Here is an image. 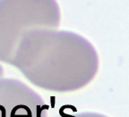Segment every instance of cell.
<instances>
[{"mask_svg":"<svg viewBox=\"0 0 129 117\" xmlns=\"http://www.w3.org/2000/svg\"><path fill=\"white\" fill-rule=\"evenodd\" d=\"M97 51L82 35L37 29L22 36L11 66L41 89L68 93L86 87L99 70Z\"/></svg>","mask_w":129,"mask_h":117,"instance_id":"1","label":"cell"},{"mask_svg":"<svg viewBox=\"0 0 129 117\" xmlns=\"http://www.w3.org/2000/svg\"><path fill=\"white\" fill-rule=\"evenodd\" d=\"M56 0H0V61L11 65L20 41L37 29H58Z\"/></svg>","mask_w":129,"mask_h":117,"instance_id":"2","label":"cell"},{"mask_svg":"<svg viewBox=\"0 0 129 117\" xmlns=\"http://www.w3.org/2000/svg\"><path fill=\"white\" fill-rule=\"evenodd\" d=\"M49 105L19 79H0V117H48Z\"/></svg>","mask_w":129,"mask_h":117,"instance_id":"3","label":"cell"},{"mask_svg":"<svg viewBox=\"0 0 129 117\" xmlns=\"http://www.w3.org/2000/svg\"><path fill=\"white\" fill-rule=\"evenodd\" d=\"M56 117H108L104 114H101L99 113H92V112H83V113H69L66 112L64 107L63 105L60 107L58 112V115Z\"/></svg>","mask_w":129,"mask_h":117,"instance_id":"4","label":"cell"},{"mask_svg":"<svg viewBox=\"0 0 129 117\" xmlns=\"http://www.w3.org/2000/svg\"><path fill=\"white\" fill-rule=\"evenodd\" d=\"M4 77V69H3L2 65L0 64V79H2Z\"/></svg>","mask_w":129,"mask_h":117,"instance_id":"5","label":"cell"}]
</instances>
